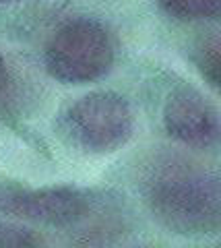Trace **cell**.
I'll return each instance as SVG.
<instances>
[{
  "mask_svg": "<svg viewBox=\"0 0 221 248\" xmlns=\"http://www.w3.org/2000/svg\"><path fill=\"white\" fill-rule=\"evenodd\" d=\"M153 215L176 234L221 230V176L186 159H163L145 180Z\"/></svg>",
  "mask_w": 221,
  "mask_h": 248,
  "instance_id": "6da1fadb",
  "label": "cell"
},
{
  "mask_svg": "<svg viewBox=\"0 0 221 248\" xmlns=\"http://www.w3.org/2000/svg\"><path fill=\"white\" fill-rule=\"evenodd\" d=\"M196 66L213 87L221 91V37L205 42L196 52Z\"/></svg>",
  "mask_w": 221,
  "mask_h": 248,
  "instance_id": "52a82bcc",
  "label": "cell"
},
{
  "mask_svg": "<svg viewBox=\"0 0 221 248\" xmlns=\"http://www.w3.org/2000/svg\"><path fill=\"white\" fill-rule=\"evenodd\" d=\"M157 6L180 21L221 19V0H155Z\"/></svg>",
  "mask_w": 221,
  "mask_h": 248,
  "instance_id": "8992f818",
  "label": "cell"
},
{
  "mask_svg": "<svg viewBox=\"0 0 221 248\" xmlns=\"http://www.w3.org/2000/svg\"><path fill=\"white\" fill-rule=\"evenodd\" d=\"M11 83V75H9V66H6V60L2 58V54H0V95L6 91Z\"/></svg>",
  "mask_w": 221,
  "mask_h": 248,
  "instance_id": "9c48e42d",
  "label": "cell"
},
{
  "mask_svg": "<svg viewBox=\"0 0 221 248\" xmlns=\"http://www.w3.org/2000/svg\"><path fill=\"white\" fill-rule=\"evenodd\" d=\"M42 244H45V240L31 228L0 219V248H31Z\"/></svg>",
  "mask_w": 221,
  "mask_h": 248,
  "instance_id": "ba28073f",
  "label": "cell"
},
{
  "mask_svg": "<svg viewBox=\"0 0 221 248\" xmlns=\"http://www.w3.org/2000/svg\"><path fill=\"white\" fill-rule=\"evenodd\" d=\"M68 139L91 153H112L133 135V110L124 97L110 91L87 93L64 112Z\"/></svg>",
  "mask_w": 221,
  "mask_h": 248,
  "instance_id": "3957f363",
  "label": "cell"
},
{
  "mask_svg": "<svg viewBox=\"0 0 221 248\" xmlns=\"http://www.w3.org/2000/svg\"><path fill=\"white\" fill-rule=\"evenodd\" d=\"M89 211V195L74 186L31 188L23 182L0 178V215L66 228L83 221Z\"/></svg>",
  "mask_w": 221,
  "mask_h": 248,
  "instance_id": "277c9868",
  "label": "cell"
},
{
  "mask_svg": "<svg viewBox=\"0 0 221 248\" xmlns=\"http://www.w3.org/2000/svg\"><path fill=\"white\" fill-rule=\"evenodd\" d=\"M6 2H15V0H0V4H6Z\"/></svg>",
  "mask_w": 221,
  "mask_h": 248,
  "instance_id": "30bf717a",
  "label": "cell"
},
{
  "mask_svg": "<svg viewBox=\"0 0 221 248\" xmlns=\"http://www.w3.org/2000/svg\"><path fill=\"white\" fill-rule=\"evenodd\" d=\"M116 48L100 21L74 19L60 27L45 48V68L60 83H91L112 68Z\"/></svg>",
  "mask_w": 221,
  "mask_h": 248,
  "instance_id": "7a4b0ae2",
  "label": "cell"
},
{
  "mask_svg": "<svg viewBox=\"0 0 221 248\" xmlns=\"http://www.w3.org/2000/svg\"><path fill=\"white\" fill-rule=\"evenodd\" d=\"M167 135L188 147L221 145V110L194 87H180L170 93L163 106Z\"/></svg>",
  "mask_w": 221,
  "mask_h": 248,
  "instance_id": "5b68a950",
  "label": "cell"
}]
</instances>
